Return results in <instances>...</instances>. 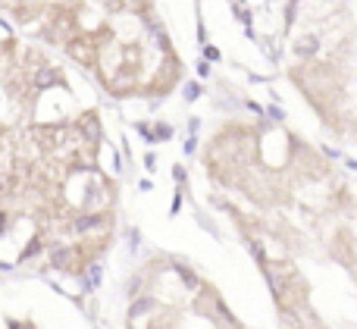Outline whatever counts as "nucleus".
<instances>
[{
  "label": "nucleus",
  "mask_w": 357,
  "mask_h": 329,
  "mask_svg": "<svg viewBox=\"0 0 357 329\" xmlns=\"http://www.w3.org/2000/svg\"><path fill=\"white\" fill-rule=\"evenodd\" d=\"M151 307H154V301H151V298H142V301H135V305H132V317H142V314H148Z\"/></svg>",
  "instance_id": "nucleus-2"
},
{
  "label": "nucleus",
  "mask_w": 357,
  "mask_h": 329,
  "mask_svg": "<svg viewBox=\"0 0 357 329\" xmlns=\"http://www.w3.org/2000/svg\"><path fill=\"white\" fill-rule=\"evenodd\" d=\"M56 82H60V72H56V69H38L35 72L38 88H50V85H56Z\"/></svg>",
  "instance_id": "nucleus-1"
}]
</instances>
